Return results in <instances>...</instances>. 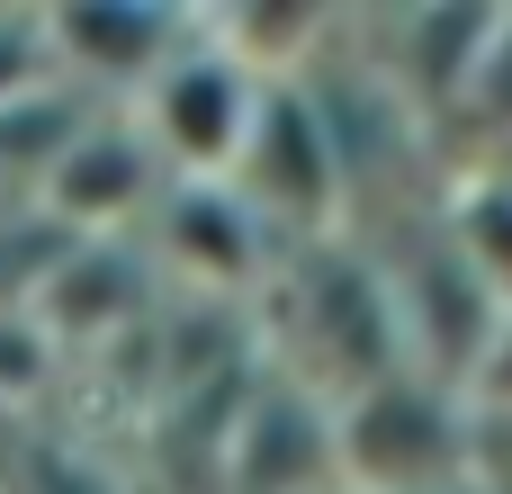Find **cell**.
Wrapping results in <instances>:
<instances>
[{"instance_id": "obj_2", "label": "cell", "mask_w": 512, "mask_h": 494, "mask_svg": "<svg viewBox=\"0 0 512 494\" xmlns=\"http://www.w3.org/2000/svg\"><path fill=\"white\" fill-rule=\"evenodd\" d=\"M333 450L351 477H369L378 494L432 486L459 468V405L432 396V387H405V378H369L351 396V414L333 423Z\"/></svg>"}, {"instance_id": "obj_3", "label": "cell", "mask_w": 512, "mask_h": 494, "mask_svg": "<svg viewBox=\"0 0 512 494\" xmlns=\"http://www.w3.org/2000/svg\"><path fill=\"white\" fill-rule=\"evenodd\" d=\"M45 45H54V72H90L135 99L189 45V18L144 9V0H81V9H45Z\"/></svg>"}, {"instance_id": "obj_1", "label": "cell", "mask_w": 512, "mask_h": 494, "mask_svg": "<svg viewBox=\"0 0 512 494\" xmlns=\"http://www.w3.org/2000/svg\"><path fill=\"white\" fill-rule=\"evenodd\" d=\"M252 117H261V81L216 36H189L135 90V135L153 144V162L180 189H225L234 162H243V144H252Z\"/></svg>"}, {"instance_id": "obj_5", "label": "cell", "mask_w": 512, "mask_h": 494, "mask_svg": "<svg viewBox=\"0 0 512 494\" xmlns=\"http://www.w3.org/2000/svg\"><path fill=\"white\" fill-rule=\"evenodd\" d=\"M441 243L459 252V270L512 315V171H477L441 207Z\"/></svg>"}, {"instance_id": "obj_8", "label": "cell", "mask_w": 512, "mask_h": 494, "mask_svg": "<svg viewBox=\"0 0 512 494\" xmlns=\"http://www.w3.org/2000/svg\"><path fill=\"white\" fill-rule=\"evenodd\" d=\"M468 387H477V405H486V414H512V315L486 333V351H477Z\"/></svg>"}, {"instance_id": "obj_6", "label": "cell", "mask_w": 512, "mask_h": 494, "mask_svg": "<svg viewBox=\"0 0 512 494\" xmlns=\"http://www.w3.org/2000/svg\"><path fill=\"white\" fill-rule=\"evenodd\" d=\"M450 117H468V126H486V135H512V9H495V27H486V45H477V63H468Z\"/></svg>"}, {"instance_id": "obj_4", "label": "cell", "mask_w": 512, "mask_h": 494, "mask_svg": "<svg viewBox=\"0 0 512 494\" xmlns=\"http://www.w3.org/2000/svg\"><path fill=\"white\" fill-rule=\"evenodd\" d=\"M153 189H171V180H162L153 144L135 135V117H90V126L54 153V171H45V207H54L72 234H99V225L135 216Z\"/></svg>"}, {"instance_id": "obj_7", "label": "cell", "mask_w": 512, "mask_h": 494, "mask_svg": "<svg viewBox=\"0 0 512 494\" xmlns=\"http://www.w3.org/2000/svg\"><path fill=\"white\" fill-rule=\"evenodd\" d=\"M54 72V45H45V9H0V108L36 99Z\"/></svg>"}]
</instances>
